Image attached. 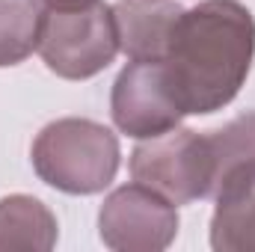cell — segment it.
Returning <instances> with one entry per match:
<instances>
[{"instance_id":"1","label":"cell","mask_w":255,"mask_h":252,"mask_svg":"<svg viewBox=\"0 0 255 252\" xmlns=\"http://www.w3.org/2000/svg\"><path fill=\"white\" fill-rule=\"evenodd\" d=\"M255 57V18L241 0H202L172 24L163 71L184 116L235 101Z\"/></svg>"},{"instance_id":"2","label":"cell","mask_w":255,"mask_h":252,"mask_svg":"<svg viewBox=\"0 0 255 252\" xmlns=\"http://www.w3.org/2000/svg\"><path fill=\"white\" fill-rule=\"evenodd\" d=\"M119 136L92 119H57L33 142V169L54 190L92 196L110 187L119 172Z\"/></svg>"},{"instance_id":"3","label":"cell","mask_w":255,"mask_h":252,"mask_svg":"<svg viewBox=\"0 0 255 252\" xmlns=\"http://www.w3.org/2000/svg\"><path fill=\"white\" fill-rule=\"evenodd\" d=\"M130 175L172 205L214 199L220 184L211 136L190 127H172L139 142L130 154Z\"/></svg>"},{"instance_id":"4","label":"cell","mask_w":255,"mask_h":252,"mask_svg":"<svg viewBox=\"0 0 255 252\" xmlns=\"http://www.w3.org/2000/svg\"><path fill=\"white\" fill-rule=\"evenodd\" d=\"M45 65L65 80H86L104 71L119 54L113 6L92 3L83 9H48L39 39Z\"/></svg>"},{"instance_id":"5","label":"cell","mask_w":255,"mask_h":252,"mask_svg":"<svg viewBox=\"0 0 255 252\" xmlns=\"http://www.w3.org/2000/svg\"><path fill=\"white\" fill-rule=\"evenodd\" d=\"M98 235L116 252H160L178 235V211L157 190L133 181L104 199Z\"/></svg>"},{"instance_id":"6","label":"cell","mask_w":255,"mask_h":252,"mask_svg":"<svg viewBox=\"0 0 255 252\" xmlns=\"http://www.w3.org/2000/svg\"><path fill=\"white\" fill-rule=\"evenodd\" d=\"M110 113L116 127L133 139L166 133L184 119L160 60H130L119 71L110 95Z\"/></svg>"},{"instance_id":"7","label":"cell","mask_w":255,"mask_h":252,"mask_svg":"<svg viewBox=\"0 0 255 252\" xmlns=\"http://www.w3.org/2000/svg\"><path fill=\"white\" fill-rule=\"evenodd\" d=\"M211 247L217 252H255V160L235 166L214 193Z\"/></svg>"},{"instance_id":"8","label":"cell","mask_w":255,"mask_h":252,"mask_svg":"<svg viewBox=\"0 0 255 252\" xmlns=\"http://www.w3.org/2000/svg\"><path fill=\"white\" fill-rule=\"evenodd\" d=\"M184 9L172 0H116L113 18L119 51L130 60H163L172 24Z\"/></svg>"},{"instance_id":"9","label":"cell","mask_w":255,"mask_h":252,"mask_svg":"<svg viewBox=\"0 0 255 252\" xmlns=\"http://www.w3.org/2000/svg\"><path fill=\"white\" fill-rule=\"evenodd\" d=\"M57 217L36 196H6L0 199V250H39L57 247Z\"/></svg>"},{"instance_id":"10","label":"cell","mask_w":255,"mask_h":252,"mask_svg":"<svg viewBox=\"0 0 255 252\" xmlns=\"http://www.w3.org/2000/svg\"><path fill=\"white\" fill-rule=\"evenodd\" d=\"M45 0H0V68L24 63L39 51Z\"/></svg>"},{"instance_id":"11","label":"cell","mask_w":255,"mask_h":252,"mask_svg":"<svg viewBox=\"0 0 255 252\" xmlns=\"http://www.w3.org/2000/svg\"><path fill=\"white\" fill-rule=\"evenodd\" d=\"M98 0H45L48 9H57V12H68V9H83V6H92Z\"/></svg>"}]
</instances>
